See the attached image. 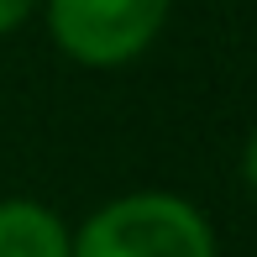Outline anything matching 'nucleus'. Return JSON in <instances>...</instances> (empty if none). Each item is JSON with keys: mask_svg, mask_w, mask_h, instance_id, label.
I'll return each instance as SVG.
<instances>
[{"mask_svg": "<svg viewBox=\"0 0 257 257\" xmlns=\"http://www.w3.org/2000/svg\"><path fill=\"white\" fill-rule=\"evenodd\" d=\"M74 257H215V231L200 205L137 189L100 205L74 231Z\"/></svg>", "mask_w": 257, "mask_h": 257, "instance_id": "1", "label": "nucleus"}, {"mask_svg": "<svg viewBox=\"0 0 257 257\" xmlns=\"http://www.w3.org/2000/svg\"><path fill=\"white\" fill-rule=\"evenodd\" d=\"M173 0H42L58 53L84 68H121L158 42Z\"/></svg>", "mask_w": 257, "mask_h": 257, "instance_id": "2", "label": "nucleus"}, {"mask_svg": "<svg viewBox=\"0 0 257 257\" xmlns=\"http://www.w3.org/2000/svg\"><path fill=\"white\" fill-rule=\"evenodd\" d=\"M0 257H74V231L37 200H0Z\"/></svg>", "mask_w": 257, "mask_h": 257, "instance_id": "3", "label": "nucleus"}, {"mask_svg": "<svg viewBox=\"0 0 257 257\" xmlns=\"http://www.w3.org/2000/svg\"><path fill=\"white\" fill-rule=\"evenodd\" d=\"M37 6H42V0H0V37H6V32H16Z\"/></svg>", "mask_w": 257, "mask_h": 257, "instance_id": "4", "label": "nucleus"}, {"mask_svg": "<svg viewBox=\"0 0 257 257\" xmlns=\"http://www.w3.org/2000/svg\"><path fill=\"white\" fill-rule=\"evenodd\" d=\"M241 184L257 194V132L247 137V147H241Z\"/></svg>", "mask_w": 257, "mask_h": 257, "instance_id": "5", "label": "nucleus"}]
</instances>
